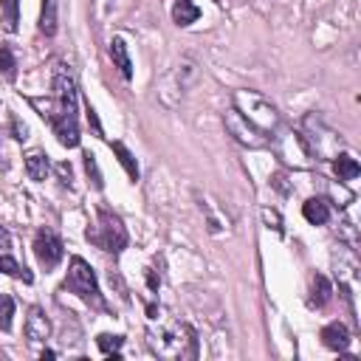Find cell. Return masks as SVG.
<instances>
[{
  "instance_id": "cell-30",
  "label": "cell",
  "mask_w": 361,
  "mask_h": 361,
  "mask_svg": "<svg viewBox=\"0 0 361 361\" xmlns=\"http://www.w3.org/2000/svg\"><path fill=\"white\" fill-rule=\"evenodd\" d=\"M9 246H12V237H9V232L3 229V226H0V249H3V251H6Z\"/></svg>"
},
{
  "instance_id": "cell-29",
  "label": "cell",
  "mask_w": 361,
  "mask_h": 361,
  "mask_svg": "<svg viewBox=\"0 0 361 361\" xmlns=\"http://www.w3.org/2000/svg\"><path fill=\"white\" fill-rule=\"evenodd\" d=\"M147 285H150V291H158V285H161V277L156 274L153 268H147Z\"/></svg>"
},
{
  "instance_id": "cell-24",
  "label": "cell",
  "mask_w": 361,
  "mask_h": 361,
  "mask_svg": "<svg viewBox=\"0 0 361 361\" xmlns=\"http://www.w3.org/2000/svg\"><path fill=\"white\" fill-rule=\"evenodd\" d=\"M12 316H15V299L0 296V330H12Z\"/></svg>"
},
{
  "instance_id": "cell-3",
  "label": "cell",
  "mask_w": 361,
  "mask_h": 361,
  "mask_svg": "<svg viewBox=\"0 0 361 361\" xmlns=\"http://www.w3.org/2000/svg\"><path fill=\"white\" fill-rule=\"evenodd\" d=\"M299 144L305 150L308 158H316V161H333L342 150H344V139L328 127L322 119H316L313 113L302 119L299 124Z\"/></svg>"
},
{
  "instance_id": "cell-1",
  "label": "cell",
  "mask_w": 361,
  "mask_h": 361,
  "mask_svg": "<svg viewBox=\"0 0 361 361\" xmlns=\"http://www.w3.org/2000/svg\"><path fill=\"white\" fill-rule=\"evenodd\" d=\"M76 102H79V94H76V79H74L71 68L57 65V71H54V105L34 99V108L40 110L42 119L51 121V127L57 133V142L62 147H79Z\"/></svg>"
},
{
  "instance_id": "cell-12",
  "label": "cell",
  "mask_w": 361,
  "mask_h": 361,
  "mask_svg": "<svg viewBox=\"0 0 361 361\" xmlns=\"http://www.w3.org/2000/svg\"><path fill=\"white\" fill-rule=\"evenodd\" d=\"M26 172H28L31 180H45V178H49V172H51L49 156H45L42 150H31L26 156Z\"/></svg>"
},
{
  "instance_id": "cell-15",
  "label": "cell",
  "mask_w": 361,
  "mask_h": 361,
  "mask_svg": "<svg viewBox=\"0 0 361 361\" xmlns=\"http://www.w3.org/2000/svg\"><path fill=\"white\" fill-rule=\"evenodd\" d=\"M201 17V9L192 3V0H175V6H172V20L175 26H192L195 20Z\"/></svg>"
},
{
  "instance_id": "cell-10",
  "label": "cell",
  "mask_w": 361,
  "mask_h": 361,
  "mask_svg": "<svg viewBox=\"0 0 361 361\" xmlns=\"http://www.w3.org/2000/svg\"><path fill=\"white\" fill-rule=\"evenodd\" d=\"M322 342H325L328 350L344 353V350L350 347V330H347V325H342V322H330V325L322 330Z\"/></svg>"
},
{
  "instance_id": "cell-20",
  "label": "cell",
  "mask_w": 361,
  "mask_h": 361,
  "mask_svg": "<svg viewBox=\"0 0 361 361\" xmlns=\"http://www.w3.org/2000/svg\"><path fill=\"white\" fill-rule=\"evenodd\" d=\"M113 147V153H116V158H119V164L124 167V172H127V178L130 180H139V164H135V158H133V153L121 144V142H113L110 144Z\"/></svg>"
},
{
  "instance_id": "cell-4",
  "label": "cell",
  "mask_w": 361,
  "mask_h": 361,
  "mask_svg": "<svg viewBox=\"0 0 361 361\" xmlns=\"http://www.w3.org/2000/svg\"><path fill=\"white\" fill-rule=\"evenodd\" d=\"M235 108L265 135L277 133L283 127V119H280L277 108L271 105L265 96H260L257 90H235Z\"/></svg>"
},
{
  "instance_id": "cell-28",
  "label": "cell",
  "mask_w": 361,
  "mask_h": 361,
  "mask_svg": "<svg viewBox=\"0 0 361 361\" xmlns=\"http://www.w3.org/2000/svg\"><path fill=\"white\" fill-rule=\"evenodd\" d=\"M12 133H15V139H17V142H23L28 130H26V124H20L17 119H12Z\"/></svg>"
},
{
  "instance_id": "cell-9",
  "label": "cell",
  "mask_w": 361,
  "mask_h": 361,
  "mask_svg": "<svg viewBox=\"0 0 361 361\" xmlns=\"http://www.w3.org/2000/svg\"><path fill=\"white\" fill-rule=\"evenodd\" d=\"M51 336V322H49V316H45L42 308H31L28 316H26V339L28 344H42L45 339Z\"/></svg>"
},
{
  "instance_id": "cell-7",
  "label": "cell",
  "mask_w": 361,
  "mask_h": 361,
  "mask_svg": "<svg viewBox=\"0 0 361 361\" xmlns=\"http://www.w3.org/2000/svg\"><path fill=\"white\" fill-rule=\"evenodd\" d=\"M223 124H226V130H229L232 139L240 142L243 147H249V150H262V147H268V135L260 133L237 108H232V110L223 113Z\"/></svg>"
},
{
  "instance_id": "cell-8",
  "label": "cell",
  "mask_w": 361,
  "mask_h": 361,
  "mask_svg": "<svg viewBox=\"0 0 361 361\" xmlns=\"http://www.w3.org/2000/svg\"><path fill=\"white\" fill-rule=\"evenodd\" d=\"M62 254H65L62 240H60L51 229H40V232H37V237H34V257H37V262H40L45 271L57 268L60 260H62Z\"/></svg>"
},
{
  "instance_id": "cell-18",
  "label": "cell",
  "mask_w": 361,
  "mask_h": 361,
  "mask_svg": "<svg viewBox=\"0 0 361 361\" xmlns=\"http://www.w3.org/2000/svg\"><path fill=\"white\" fill-rule=\"evenodd\" d=\"M0 271H3L6 277H15V280H23V283H31V271L26 265H20L12 254H0Z\"/></svg>"
},
{
  "instance_id": "cell-16",
  "label": "cell",
  "mask_w": 361,
  "mask_h": 361,
  "mask_svg": "<svg viewBox=\"0 0 361 361\" xmlns=\"http://www.w3.org/2000/svg\"><path fill=\"white\" fill-rule=\"evenodd\" d=\"M333 172H336V178H339V180H353V178H358L361 167H358V161H355L353 156L339 153V156L333 158Z\"/></svg>"
},
{
  "instance_id": "cell-26",
  "label": "cell",
  "mask_w": 361,
  "mask_h": 361,
  "mask_svg": "<svg viewBox=\"0 0 361 361\" xmlns=\"http://www.w3.org/2000/svg\"><path fill=\"white\" fill-rule=\"evenodd\" d=\"M57 175H60V180H62L65 187H71V184H74V169H71V164H68V161H60V164H57Z\"/></svg>"
},
{
  "instance_id": "cell-2",
  "label": "cell",
  "mask_w": 361,
  "mask_h": 361,
  "mask_svg": "<svg viewBox=\"0 0 361 361\" xmlns=\"http://www.w3.org/2000/svg\"><path fill=\"white\" fill-rule=\"evenodd\" d=\"M147 313H150V322H153V328L147 330V344L156 355L172 358V361L198 355V339H195V330L190 325L175 322V319H161L156 305H150Z\"/></svg>"
},
{
  "instance_id": "cell-11",
  "label": "cell",
  "mask_w": 361,
  "mask_h": 361,
  "mask_svg": "<svg viewBox=\"0 0 361 361\" xmlns=\"http://www.w3.org/2000/svg\"><path fill=\"white\" fill-rule=\"evenodd\" d=\"M302 215H305L308 223L322 226V223L330 220V203H328L325 198H310V201L302 203Z\"/></svg>"
},
{
  "instance_id": "cell-22",
  "label": "cell",
  "mask_w": 361,
  "mask_h": 361,
  "mask_svg": "<svg viewBox=\"0 0 361 361\" xmlns=\"http://www.w3.org/2000/svg\"><path fill=\"white\" fill-rule=\"evenodd\" d=\"M0 74H3L6 79H15L17 76V60L12 54L9 45H0Z\"/></svg>"
},
{
  "instance_id": "cell-17",
  "label": "cell",
  "mask_w": 361,
  "mask_h": 361,
  "mask_svg": "<svg viewBox=\"0 0 361 361\" xmlns=\"http://www.w3.org/2000/svg\"><path fill=\"white\" fill-rule=\"evenodd\" d=\"M40 31L45 37H54L57 34V0H42V9H40Z\"/></svg>"
},
{
  "instance_id": "cell-23",
  "label": "cell",
  "mask_w": 361,
  "mask_h": 361,
  "mask_svg": "<svg viewBox=\"0 0 361 361\" xmlns=\"http://www.w3.org/2000/svg\"><path fill=\"white\" fill-rule=\"evenodd\" d=\"M85 172L90 178V184H94V190H102L105 187V180H102V172H99V164H96V156L94 153H85Z\"/></svg>"
},
{
  "instance_id": "cell-19",
  "label": "cell",
  "mask_w": 361,
  "mask_h": 361,
  "mask_svg": "<svg viewBox=\"0 0 361 361\" xmlns=\"http://www.w3.org/2000/svg\"><path fill=\"white\" fill-rule=\"evenodd\" d=\"M0 12H3V28L9 34L17 31V23H20V0H0Z\"/></svg>"
},
{
  "instance_id": "cell-6",
  "label": "cell",
  "mask_w": 361,
  "mask_h": 361,
  "mask_svg": "<svg viewBox=\"0 0 361 361\" xmlns=\"http://www.w3.org/2000/svg\"><path fill=\"white\" fill-rule=\"evenodd\" d=\"M65 288L71 294H76L82 302H87L90 308H105V299H102V291H99V283H96V274L82 257H74L71 265H68V277H65Z\"/></svg>"
},
{
  "instance_id": "cell-27",
  "label": "cell",
  "mask_w": 361,
  "mask_h": 361,
  "mask_svg": "<svg viewBox=\"0 0 361 361\" xmlns=\"http://www.w3.org/2000/svg\"><path fill=\"white\" fill-rule=\"evenodd\" d=\"M85 113H87V121H90V127L96 130V135H102V124H99V116H96V110L87 105V110H85Z\"/></svg>"
},
{
  "instance_id": "cell-5",
  "label": "cell",
  "mask_w": 361,
  "mask_h": 361,
  "mask_svg": "<svg viewBox=\"0 0 361 361\" xmlns=\"http://www.w3.org/2000/svg\"><path fill=\"white\" fill-rule=\"evenodd\" d=\"M85 237L94 243V246H99L102 251H108V254L124 251V249H127V240H130L121 217H119L116 212L105 209V206L96 209V226H94V229H87Z\"/></svg>"
},
{
  "instance_id": "cell-14",
  "label": "cell",
  "mask_w": 361,
  "mask_h": 361,
  "mask_svg": "<svg viewBox=\"0 0 361 361\" xmlns=\"http://www.w3.org/2000/svg\"><path fill=\"white\" fill-rule=\"evenodd\" d=\"M110 60L116 62V68L121 71L124 79H133V62H130V54H127V45L121 37H113L110 40Z\"/></svg>"
},
{
  "instance_id": "cell-21",
  "label": "cell",
  "mask_w": 361,
  "mask_h": 361,
  "mask_svg": "<svg viewBox=\"0 0 361 361\" xmlns=\"http://www.w3.org/2000/svg\"><path fill=\"white\" fill-rule=\"evenodd\" d=\"M96 344H99V350L105 353V355H110L113 361H119L121 358V344H124V336H110V333H102L99 339H96Z\"/></svg>"
},
{
  "instance_id": "cell-25",
  "label": "cell",
  "mask_w": 361,
  "mask_h": 361,
  "mask_svg": "<svg viewBox=\"0 0 361 361\" xmlns=\"http://www.w3.org/2000/svg\"><path fill=\"white\" fill-rule=\"evenodd\" d=\"M262 220H265L268 229H274L277 235H283V232H285V229H283V217H280L274 209H262Z\"/></svg>"
},
{
  "instance_id": "cell-13",
  "label": "cell",
  "mask_w": 361,
  "mask_h": 361,
  "mask_svg": "<svg viewBox=\"0 0 361 361\" xmlns=\"http://www.w3.org/2000/svg\"><path fill=\"white\" fill-rule=\"evenodd\" d=\"M333 296V288H330V280L325 274H316L310 280V308H325Z\"/></svg>"
}]
</instances>
